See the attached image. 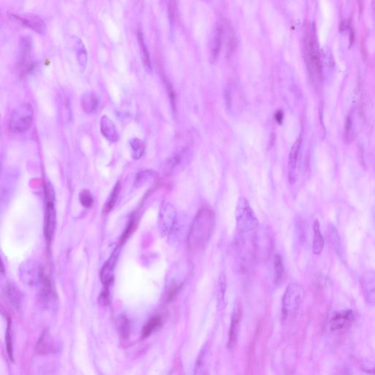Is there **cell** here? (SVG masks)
<instances>
[{
    "label": "cell",
    "mask_w": 375,
    "mask_h": 375,
    "mask_svg": "<svg viewBox=\"0 0 375 375\" xmlns=\"http://www.w3.org/2000/svg\"><path fill=\"white\" fill-rule=\"evenodd\" d=\"M214 214L209 208H201L192 222L188 234V246L192 252L206 248L214 229Z\"/></svg>",
    "instance_id": "cell-1"
},
{
    "label": "cell",
    "mask_w": 375,
    "mask_h": 375,
    "mask_svg": "<svg viewBox=\"0 0 375 375\" xmlns=\"http://www.w3.org/2000/svg\"><path fill=\"white\" fill-rule=\"evenodd\" d=\"M304 46L306 61L310 76L314 82L318 81L322 78V66L316 40V28L314 23L310 25L306 31Z\"/></svg>",
    "instance_id": "cell-2"
},
{
    "label": "cell",
    "mask_w": 375,
    "mask_h": 375,
    "mask_svg": "<svg viewBox=\"0 0 375 375\" xmlns=\"http://www.w3.org/2000/svg\"><path fill=\"white\" fill-rule=\"evenodd\" d=\"M234 216L238 233L248 234L258 229L259 220L246 198H239L236 204Z\"/></svg>",
    "instance_id": "cell-3"
},
{
    "label": "cell",
    "mask_w": 375,
    "mask_h": 375,
    "mask_svg": "<svg viewBox=\"0 0 375 375\" xmlns=\"http://www.w3.org/2000/svg\"><path fill=\"white\" fill-rule=\"evenodd\" d=\"M304 288L297 283L288 285L282 299V314L284 318L296 316L304 298Z\"/></svg>",
    "instance_id": "cell-4"
},
{
    "label": "cell",
    "mask_w": 375,
    "mask_h": 375,
    "mask_svg": "<svg viewBox=\"0 0 375 375\" xmlns=\"http://www.w3.org/2000/svg\"><path fill=\"white\" fill-rule=\"evenodd\" d=\"M34 116V110L30 104H24L11 112L9 128L14 133H23L30 128Z\"/></svg>",
    "instance_id": "cell-5"
},
{
    "label": "cell",
    "mask_w": 375,
    "mask_h": 375,
    "mask_svg": "<svg viewBox=\"0 0 375 375\" xmlns=\"http://www.w3.org/2000/svg\"><path fill=\"white\" fill-rule=\"evenodd\" d=\"M177 220L178 214L174 206L168 202H164L160 206L158 220V228L160 236H168Z\"/></svg>",
    "instance_id": "cell-6"
},
{
    "label": "cell",
    "mask_w": 375,
    "mask_h": 375,
    "mask_svg": "<svg viewBox=\"0 0 375 375\" xmlns=\"http://www.w3.org/2000/svg\"><path fill=\"white\" fill-rule=\"evenodd\" d=\"M190 158L192 152L190 150L184 148L167 160L164 167V174L172 176L180 172L190 163Z\"/></svg>",
    "instance_id": "cell-7"
},
{
    "label": "cell",
    "mask_w": 375,
    "mask_h": 375,
    "mask_svg": "<svg viewBox=\"0 0 375 375\" xmlns=\"http://www.w3.org/2000/svg\"><path fill=\"white\" fill-rule=\"evenodd\" d=\"M44 275L40 268L34 262L26 261L20 266V280L28 286L40 284Z\"/></svg>",
    "instance_id": "cell-8"
},
{
    "label": "cell",
    "mask_w": 375,
    "mask_h": 375,
    "mask_svg": "<svg viewBox=\"0 0 375 375\" xmlns=\"http://www.w3.org/2000/svg\"><path fill=\"white\" fill-rule=\"evenodd\" d=\"M302 138L299 137L293 144L288 160V179L291 185L296 184L298 177V163Z\"/></svg>",
    "instance_id": "cell-9"
},
{
    "label": "cell",
    "mask_w": 375,
    "mask_h": 375,
    "mask_svg": "<svg viewBox=\"0 0 375 375\" xmlns=\"http://www.w3.org/2000/svg\"><path fill=\"white\" fill-rule=\"evenodd\" d=\"M32 40L30 38L24 37L20 42L18 53V66L23 73L30 72L32 63L30 59Z\"/></svg>",
    "instance_id": "cell-10"
},
{
    "label": "cell",
    "mask_w": 375,
    "mask_h": 375,
    "mask_svg": "<svg viewBox=\"0 0 375 375\" xmlns=\"http://www.w3.org/2000/svg\"><path fill=\"white\" fill-rule=\"evenodd\" d=\"M242 314V306L240 304H236L233 310L231 324H230L229 341H228V348L230 349H232L237 343Z\"/></svg>",
    "instance_id": "cell-11"
},
{
    "label": "cell",
    "mask_w": 375,
    "mask_h": 375,
    "mask_svg": "<svg viewBox=\"0 0 375 375\" xmlns=\"http://www.w3.org/2000/svg\"><path fill=\"white\" fill-rule=\"evenodd\" d=\"M58 343L54 340L50 330H46L40 336L36 344V352L39 354H48L56 352L59 350Z\"/></svg>",
    "instance_id": "cell-12"
},
{
    "label": "cell",
    "mask_w": 375,
    "mask_h": 375,
    "mask_svg": "<svg viewBox=\"0 0 375 375\" xmlns=\"http://www.w3.org/2000/svg\"><path fill=\"white\" fill-rule=\"evenodd\" d=\"M46 212L45 217V236L47 240L50 242L52 240L54 233L56 228V218L55 211L54 201H46Z\"/></svg>",
    "instance_id": "cell-13"
},
{
    "label": "cell",
    "mask_w": 375,
    "mask_h": 375,
    "mask_svg": "<svg viewBox=\"0 0 375 375\" xmlns=\"http://www.w3.org/2000/svg\"><path fill=\"white\" fill-rule=\"evenodd\" d=\"M118 256V252L115 250L112 256L105 263L103 268L100 271V280H102V284L104 286V290L106 291L108 290V288H110L113 278H114V269Z\"/></svg>",
    "instance_id": "cell-14"
},
{
    "label": "cell",
    "mask_w": 375,
    "mask_h": 375,
    "mask_svg": "<svg viewBox=\"0 0 375 375\" xmlns=\"http://www.w3.org/2000/svg\"><path fill=\"white\" fill-rule=\"evenodd\" d=\"M354 320V312L351 310L336 313L330 320V328L333 330H342L350 326Z\"/></svg>",
    "instance_id": "cell-15"
},
{
    "label": "cell",
    "mask_w": 375,
    "mask_h": 375,
    "mask_svg": "<svg viewBox=\"0 0 375 375\" xmlns=\"http://www.w3.org/2000/svg\"><path fill=\"white\" fill-rule=\"evenodd\" d=\"M100 132L108 141L116 142L118 140V134L113 121L106 115H104L100 120Z\"/></svg>",
    "instance_id": "cell-16"
},
{
    "label": "cell",
    "mask_w": 375,
    "mask_h": 375,
    "mask_svg": "<svg viewBox=\"0 0 375 375\" xmlns=\"http://www.w3.org/2000/svg\"><path fill=\"white\" fill-rule=\"evenodd\" d=\"M100 104V98L92 91L86 92L82 96L81 104L84 111L88 114H94L97 111Z\"/></svg>",
    "instance_id": "cell-17"
},
{
    "label": "cell",
    "mask_w": 375,
    "mask_h": 375,
    "mask_svg": "<svg viewBox=\"0 0 375 375\" xmlns=\"http://www.w3.org/2000/svg\"><path fill=\"white\" fill-rule=\"evenodd\" d=\"M185 224L184 220H177L174 228L168 234V240L170 245L172 246H177L180 244V241L184 238V232H185Z\"/></svg>",
    "instance_id": "cell-18"
},
{
    "label": "cell",
    "mask_w": 375,
    "mask_h": 375,
    "mask_svg": "<svg viewBox=\"0 0 375 375\" xmlns=\"http://www.w3.org/2000/svg\"><path fill=\"white\" fill-rule=\"evenodd\" d=\"M223 34L224 28L220 24L217 25L215 30H214L212 42H211V58L214 60L217 59L219 52H220L222 40H223Z\"/></svg>",
    "instance_id": "cell-19"
},
{
    "label": "cell",
    "mask_w": 375,
    "mask_h": 375,
    "mask_svg": "<svg viewBox=\"0 0 375 375\" xmlns=\"http://www.w3.org/2000/svg\"><path fill=\"white\" fill-rule=\"evenodd\" d=\"M40 290L39 293V298L44 305L48 306L52 300V288L50 278L44 275L40 282Z\"/></svg>",
    "instance_id": "cell-20"
},
{
    "label": "cell",
    "mask_w": 375,
    "mask_h": 375,
    "mask_svg": "<svg viewBox=\"0 0 375 375\" xmlns=\"http://www.w3.org/2000/svg\"><path fill=\"white\" fill-rule=\"evenodd\" d=\"M314 238L312 252L314 254L319 255L324 248V240L320 231V224L318 220H315L313 224Z\"/></svg>",
    "instance_id": "cell-21"
},
{
    "label": "cell",
    "mask_w": 375,
    "mask_h": 375,
    "mask_svg": "<svg viewBox=\"0 0 375 375\" xmlns=\"http://www.w3.org/2000/svg\"><path fill=\"white\" fill-rule=\"evenodd\" d=\"M4 296L11 307L18 310L21 304V294L20 290L14 284H10L6 286Z\"/></svg>",
    "instance_id": "cell-22"
},
{
    "label": "cell",
    "mask_w": 375,
    "mask_h": 375,
    "mask_svg": "<svg viewBox=\"0 0 375 375\" xmlns=\"http://www.w3.org/2000/svg\"><path fill=\"white\" fill-rule=\"evenodd\" d=\"M11 17H14L15 20L21 22L22 24L31 28L33 30L38 32L42 33L44 30H45V24H44V22L42 20H40V18H36V17L30 18V20L29 18H25V17L20 16L11 15Z\"/></svg>",
    "instance_id": "cell-23"
},
{
    "label": "cell",
    "mask_w": 375,
    "mask_h": 375,
    "mask_svg": "<svg viewBox=\"0 0 375 375\" xmlns=\"http://www.w3.org/2000/svg\"><path fill=\"white\" fill-rule=\"evenodd\" d=\"M226 278L224 272L219 276L218 289H217V307L218 310H223L226 306Z\"/></svg>",
    "instance_id": "cell-24"
},
{
    "label": "cell",
    "mask_w": 375,
    "mask_h": 375,
    "mask_svg": "<svg viewBox=\"0 0 375 375\" xmlns=\"http://www.w3.org/2000/svg\"><path fill=\"white\" fill-rule=\"evenodd\" d=\"M158 174L156 172L152 170H144V171L140 172L137 174L135 178L134 186L137 188H140L146 186V184L156 179Z\"/></svg>",
    "instance_id": "cell-25"
},
{
    "label": "cell",
    "mask_w": 375,
    "mask_h": 375,
    "mask_svg": "<svg viewBox=\"0 0 375 375\" xmlns=\"http://www.w3.org/2000/svg\"><path fill=\"white\" fill-rule=\"evenodd\" d=\"M208 358V349L204 346L198 358L194 368V375H204L207 371V360Z\"/></svg>",
    "instance_id": "cell-26"
},
{
    "label": "cell",
    "mask_w": 375,
    "mask_h": 375,
    "mask_svg": "<svg viewBox=\"0 0 375 375\" xmlns=\"http://www.w3.org/2000/svg\"><path fill=\"white\" fill-rule=\"evenodd\" d=\"M137 38H138V44H140V48H141L142 54V60L144 62V66L148 70H151L152 66H151L150 58L149 52L146 42H144V37H143L142 32L138 31L137 33Z\"/></svg>",
    "instance_id": "cell-27"
},
{
    "label": "cell",
    "mask_w": 375,
    "mask_h": 375,
    "mask_svg": "<svg viewBox=\"0 0 375 375\" xmlns=\"http://www.w3.org/2000/svg\"><path fill=\"white\" fill-rule=\"evenodd\" d=\"M130 148H132V156L134 160H138L142 157L144 154V142L140 138H134L130 140Z\"/></svg>",
    "instance_id": "cell-28"
},
{
    "label": "cell",
    "mask_w": 375,
    "mask_h": 375,
    "mask_svg": "<svg viewBox=\"0 0 375 375\" xmlns=\"http://www.w3.org/2000/svg\"><path fill=\"white\" fill-rule=\"evenodd\" d=\"M76 55L77 60H78V64H80V68L82 72H84L86 68V64H88V52L84 46L83 42L78 39L76 44Z\"/></svg>",
    "instance_id": "cell-29"
},
{
    "label": "cell",
    "mask_w": 375,
    "mask_h": 375,
    "mask_svg": "<svg viewBox=\"0 0 375 375\" xmlns=\"http://www.w3.org/2000/svg\"><path fill=\"white\" fill-rule=\"evenodd\" d=\"M162 318L159 316H155L151 318L143 328V338L150 336L162 324Z\"/></svg>",
    "instance_id": "cell-30"
},
{
    "label": "cell",
    "mask_w": 375,
    "mask_h": 375,
    "mask_svg": "<svg viewBox=\"0 0 375 375\" xmlns=\"http://www.w3.org/2000/svg\"><path fill=\"white\" fill-rule=\"evenodd\" d=\"M274 271H275V282L277 284L281 283L284 276L283 260L281 255L276 254L274 256Z\"/></svg>",
    "instance_id": "cell-31"
},
{
    "label": "cell",
    "mask_w": 375,
    "mask_h": 375,
    "mask_svg": "<svg viewBox=\"0 0 375 375\" xmlns=\"http://www.w3.org/2000/svg\"><path fill=\"white\" fill-rule=\"evenodd\" d=\"M120 182H116L114 188H113L112 192L111 194H110V198L107 200L106 204L104 208L106 212H110L114 207L116 200H118V196H119L120 193Z\"/></svg>",
    "instance_id": "cell-32"
},
{
    "label": "cell",
    "mask_w": 375,
    "mask_h": 375,
    "mask_svg": "<svg viewBox=\"0 0 375 375\" xmlns=\"http://www.w3.org/2000/svg\"><path fill=\"white\" fill-rule=\"evenodd\" d=\"M6 343L9 358L10 360L14 362V346H12V332H11L10 321L8 322L7 330H6Z\"/></svg>",
    "instance_id": "cell-33"
},
{
    "label": "cell",
    "mask_w": 375,
    "mask_h": 375,
    "mask_svg": "<svg viewBox=\"0 0 375 375\" xmlns=\"http://www.w3.org/2000/svg\"><path fill=\"white\" fill-rule=\"evenodd\" d=\"M80 200L81 204L86 208H89L94 203V198L89 190L84 189L80 194Z\"/></svg>",
    "instance_id": "cell-34"
},
{
    "label": "cell",
    "mask_w": 375,
    "mask_h": 375,
    "mask_svg": "<svg viewBox=\"0 0 375 375\" xmlns=\"http://www.w3.org/2000/svg\"><path fill=\"white\" fill-rule=\"evenodd\" d=\"M118 326H119L120 333L124 338H126L128 336V320L126 316H122L118 319Z\"/></svg>",
    "instance_id": "cell-35"
},
{
    "label": "cell",
    "mask_w": 375,
    "mask_h": 375,
    "mask_svg": "<svg viewBox=\"0 0 375 375\" xmlns=\"http://www.w3.org/2000/svg\"><path fill=\"white\" fill-rule=\"evenodd\" d=\"M166 86L167 92H168V97H170V102H171L172 106L174 110H176V94H174V90H173L171 84L167 81H166Z\"/></svg>",
    "instance_id": "cell-36"
},
{
    "label": "cell",
    "mask_w": 375,
    "mask_h": 375,
    "mask_svg": "<svg viewBox=\"0 0 375 375\" xmlns=\"http://www.w3.org/2000/svg\"><path fill=\"white\" fill-rule=\"evenodd\" d=\"M351 128H352V120H351L350 116H348L346 122H345L344 129V136L346 140H349L350 132Z\"/></svg>",
    "instance_id": "cell-37"
},
{
    "label": "cell",
    "mask_w": 375,
    "mask_h": 375,
    "mask_svg": "<svg viewBox=\"0 0 375 375\" xmlns=\"http://www.w3.org/2000/svg\"><path fill=\"white\" fill-rule=\"evenodd\" d=\"M360 46H362V56H363L364 59L366 60L367 58V50L366 47V42L364 39H362V45H360Z\"/></svg>",
    "instance_id": "cell-38"
},
{
    "label": "cell",
    "mask_w": 375,
    "mask_h": 375,
    "mask_svg": "<svg viewBox=\"0 0 375 375\" xmlns=\"http://www.w3.org/2000/svg\"><path fill=\"white\" fill-rule=\"evenodd\" d=\"M348 28H349L350 42V45H351V44H354V28H352V26H351L350 24V25H349V26H348Z\"/></svg>",
    "instance_id": "cell-39"
},
{
    "label": "cell",
    "mask_w": 375,
    "mask_h": 375,
    "mask_svg": "<svg viewBox=\"0 0 375 375\" xmlns=\"http://www.w3.org/2000/svg\"><path fill=\"white\" fill-rule=\"evenodd\" d=\"M283 113L281 111L277 112L276 114V119L277 120L278 122L281 124L282 120H283Z\"/></svg>",
    "instance_id": "cell-40"
},
{
    "label": "cell",
    "mask_w": 375,
    "mask_h": 375,
    "mask_svg": "<svg viewBox=\"0 0 375 375\" xmlns=\"http://www.w3.org/2000/svg\"><path fill=\"white\" fill-rule=\"evenodd\" d=\"M373 374H374V375H375V370H374V372H373Z\"/></svg>",
    "instance_id": "cell-41"
}]
</instances>
